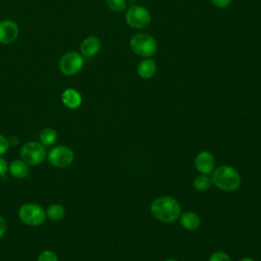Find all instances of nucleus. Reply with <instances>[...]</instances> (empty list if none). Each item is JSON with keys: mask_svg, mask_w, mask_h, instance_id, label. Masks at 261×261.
Here are the masks:
<instances>
[{"mask_svg": "<svg viewBox=\"0 0 261 261\" xmlns=\"http://www.w3.org/2000/svg\"><path fill=\"white\" fill-rule=\"evenodd\" d=\"M74 159L73 151L63 145H58L50 149L47 153V160L48 162L57 168H65L69 166Z\"/></svg>", "mask_w": 261, "mask_h": 261, "instance_id": "nucleus-6", "label": "nucleus"}, {"mask_svg": "<svg viewBox=\"0 0 261 261\" xmlns=\"http://www.w3.org/2000/svg\"><path fill=\"white\" fill-rule=\"evenodd\" d=\"M19 34L18 25L15 21L10 19H5L0 21V43L1 44H11L13 43Z\"/></svg>", "mask_w": 261, "mask_h": 261, "instance_id": "nucleus-9", "label": "nucleus"}, {"mask_svg": "<svg viewBox=\"0 0 261 261\" xmlns=\"http://www.w3.org/2000/svg\"><path fill=\"white\" fill-rule=\"evenodd\" d=\"M6 230H7L6 220H5V218L2 215H0V239L3 238V236L6 232Z\"/></svg>", "mask_w": 261, "mask_h": 261, "instance_id": "nucleus-25", "label": "nucleus"}, {"mask_svg": "<svg viewBox=\"0 0 261 261\" xmlns=\"http://www.w3.org/2000/svg\"><path fill=\"white\" fill-rule=\"evenodd\" d=\"M180 222H181V225L189 230H195L201 224V220H200V217L198 216V214H196L195 212H192V211L185 212L180 216Z\"/></svg>", "mask_w": 261, "mask_h": 261, "instance_id": "nucleus-15", "label": "nucleus"}, {"mask_svg": "<svg viewBox=\"0 0 261 261\" xmlns=\"http://www.w3.org/2000/svg\"><path fill=\"white\" fill-rule=\"evenodd\" d=\"M9 148H10V146H9L8 138H6L2 134H0V155L2 156L3 154H5Z\"/></svg>", "mask_w": 261, "mask_h": 261, "instance_id": "nucleus-22", "label": "nucleus"}, {"mask_svg": "<svg viewBox=\"0 0 261 261\" xmlns=\"http://www.w3.org/2000/svg\"><path fill=\"white\" fill-rule=\"evenodd\" d=\"M157 69L156 62L152 58H145L143 59L138 65V74L142 79H150L152 77Z\"/></svg>", "mask_w": 261, "mask_h": 261, "instance_id": "nucleus-14", "label": "nucleus"}, {"mask_svg": "<svg viewBox=\"0 0 261 261\" xmlns=\"http://www.w3.org/2000/svg\"><path fill=\"white\" fill-rule=\"evenodd\" d=\"M101 49V41L96 36H89L81 43L80 50L83 56L92 57L96 55Z\"/></svg>", "mask_w": 261, "mask_h": 261, "instance_id": "nucleus-11", "label": "nucleus"}, {"mask_svg": "<svg viewBox=\"0 0 261 261\" xmlns=\"http://www.w3.org/2000/svg\"><path fill=\"white\" fill-rule=\"evenodd\" d=\"M8 172V163L6 160L0 155V177H3Z\"/></svg>", "mask_w": 261, "mask_h": 261, "instance_id": "nucleus-23", "label": "nucleus"}, {"mask_svg": "<svg viewBox=\"0 0 261 261\" xmlns=\"http://www.w3.org/2000/svg\"><path fill=\"white\" fill-rule=\"evenodd\" d=\"M84 59L82 54L70 51L62 55L59 62V68L64 75H73L82 69Z\"/></svg>", "mask_w": 261, "mask_h": 261, "instance_id": "nucleus-8", "label": "nucleus"}, {"mask_svg": "<svg viewBox=\"0 0 261 261\" xmlns=\"http://www.w3.org/2000/svg\"><path fill=\"white\" fill-rule=\"evenodd\" d=\"M152 214L163 222H173L180 214V206L171 197L156 198L151 204Z\"/></svg>", "mask_w": 261, "mask_h": 261, "instance_id": "nucleus-1", "label": "nucleus"}, {"mask_svg": "<svg viewBox=\"0 0 261 261\" xmlns=\"http://www.w3.org/2000/svg\"><path fill=\"white\" fill-rule=\"evenodd\" d=\"M209 261H230V258L226 253L218 251L209 257Z\"/></svg>", "mask_w": 261, "mask_h": 261, "instance_id": "nucleus-21", "label": "nucleus"}, {"mask_svg": "<svg viewBox=\"0 0 261 261\" xmlns=\"http://www.w3.org/2000/svg\"><path fill=\"white\" fill-rule=\"evenodd\" d=\"M19 220L28 225L37 227L44 223L46 220L45 209L36 203H24L22 204L17 211Z\"/></svg>", "mask_w": 261, "mask_h": 261, "instance_id": "nucleus-3", "label": "nucleus"}, {"mask_svg": "<svg viewBox=\"0 0 261 261\" xmlns=\"http://www.w3.org/2000/svg\"><path fill=\"white\" fill-rule=\"evenodd\" d=\"M8 142H9V146L10 147H15L18 145L19 143V139L16 136H11L8 138Z\"/></svg>", "mask_w": 261, "mask_h": 261, "instance_id": "nucleus-26", "label": "nucleus"}, {"mask_svg": "<svg viewBox=\"0 0 261 261\" xmlns=\"http://www.w3.org/2000/svg\"><path fill=\"white\" fill-rule=\"evenodd\" d=\"M37 261H59V259L54 251L44 250L38 255Z\"/></svg>", "mask_w": 261, "mask_h": 261, "instance_id": "nucleus-20", "label": "nucleus"}, {"mask_svg": "<svg viewBox=\"0 0 261 261\" xmlns=\"http://www.w3.org/2000/svg\"><path fill=\"white\" fill-rule=\"evenodd\" d=\"M46 147L40 142L29 141L19 150V157L30 166H37L47 158Z\"/></svg>", "mask_w": 261, "mask_h": 261, "instance_id": "nucleus-4", "label": "nucleus"}, {"mask_svg": "<svg viewBox=\"0 0 261 261\" xmlns=\"http://www.w3.org/2000/svg\"><path fill=\"white\" fill-rule=\"evenodd\" d=\"M57 139H58V134L52 127H45L39 134V142L45 147H50L54 145Z\"/></svg>", "mask_w": 261, "mask_h": 261, "instance_id": "nucleus-17", "label": "nucleus"}, {"mask_svg": "<svg viewBox=\"0 0 261 261\" xmlns=\"http://www.w3.org/2000/svg\"><path fill=\"white\" fill-rule=\"evenodd\" d=\"M211 180L216 188L224 192H232L241 185V176L239 172L228 165L217 167L212 174Z\"/></svg>", "mask_w": 261, "mask_h": 261, "instance_id": "nucleus-2", "label": "nucleus"}, {"mask_svg": "<svg viewBox=\"0 0 261 261\" xmlns=\"http://www.w3.org/2000/svg\"><path fill=\"white\" fill-rule=\"evenodd\" d=\"M194 188L199 191V192H204L207 191L208 189L211 188L212 186V180L211 178L207 175V174H203V175H199L195 178L194 182Z\"/></svg>", "mask_w": 261, "mask_h": 261, "instance_id": "nucleus-18", "label": "nucleus"}, {"mask_svg": "<svg viewBox=\"0 0 261 261\" xmlns=\"http://www.w3.org/2000/svg\"><path fill=\"white\" fill-rule=\"evenodd\" d=\"M61 102L63 103L64 106H66L69 109H76L81 106L83 102V98L79 91L72 88H68L62 92Z\"/></svg>", "mask_w": 261, "mask_h": 261, "instance_id": "nucleus-12", "label": "nucleus"}, {"mask_svg": "<svg viewBox=\"0 0 261 261\" xmlns=\"http://www.w3.org/2000/svg\"><path fill=\"white\" fill-rule=\"evenodd\" d=\"M211 2L218 8H225L230 4L231 0H211Z\"/></svg>", "mask_w": 261, "mask_h": 261, "instance_id": "nucleus-24", "label": "nucleus"}, {"mask_svg": "<svg viewBox=\"0 0 261 261\" xmlns=\"http://www.w3.org/2000/svg\"><path fill=\"white\" fill-rule=\"evenodd\" d=\"M164 261H176V260H174V259H166Z\"/></svg>", "mask_w": 261, "mask_h": 261, "instance_id": "nucleus-28", "label": "nucleus"}, {"mask_svg": "<svg viewBox=\"0 0 261 261\" xmlns=\"http://www.w3.org/2000/svg\"><path fill=\"white\" fill-rule=\"evenodd\" d=\"M195 166L202 174H209L215 167V160L212 154L207 151H202L196 156Z\"/></svg>", "mask_w": 261, "mask_h": 261, "instance_id": "nucleus-10", "label": "nucleus"}, {"mask_svg": "<svg viewBox=\"0 0 261 261\" xmlns=\"http://www.w3.org/2000/svg\"><path fill=\"white\" fill-rule=\"evenodd\" d=\"M8 172L12 177L21 179L29 175L30 165L21 159H15L8 164Z\"/></svg>", "mask_w": 261, "mask_h": 261, "instance_id": "nucleus-13", "label": "nucleus"}, {"mask_svg": "<svg viewBox=\"0 0 261 261\" xmlns=\"http://www.w3.org/2000/svg\"><path fill=\"white\" fill-rule=\"evenodd\" d=\"M125 21L133 29H144L150 23L151 14L147 8L140 5H133L126 10Z\"/></svg>", "mask_w": 261, "mask_h": 261, "instance_id": "nucleus-7", "label": "nucleus"}, {"mask_svg": "<svg viewBox=\"0 0 261 261\" xmlns=\"http://www.w3.org/2000/svg\"><path fill=\"white\" fill-rule=\"evenodd\" d=\"M240 261H255V260H254V259H252V258L246 257V258H243V259H241Z\"/></svg>", "mask_w": 261, "mask_h": 261, "instance_id": "nucleus-27", "label": "nucleus"}, {"mask_svg": "<svg viewBox=\"0 0 261 261\" xmlns=\"http://www.w3.org/2000/svg\"><path fill=\"white\" fill-rule=\"evenodd\" d=\"M106 4L109 9L120 12L126 8V1L125 0H106Z\"/></svg>", "mask_w": 261, "mask_h": 261, "instance_id": "nucleus-19", "label": "nucleus"}, {"mask_svg": "<svg viewBox=\"0 0 261 261\" xmlns=\"http://www.w3.org/2000/svg\"><path fill=\"white\" fill-rule=\"evenodd\" d=\"M46 218L52 220V221H59L64 218L65 216V208L63 205L54 203L49 205L46 209Z\"/></svg>", "mask_w": 261, "mask_h": 261, "instance_id": "nucleus-16", "label": "nucleus"}, {"mask_svg": "<svg viewBox=\"0 0 261 261\" xmlns=\"http://www.w3.org/2000/svg\"><path fill=\"white\" fill-rule=\"evenodd\" d=\"M132 51L141 57H151L157 51V42L149 34H136L129 41Z\"/></svg>", "mask_w": 261, "mask_h": 261, "instance_id": "nucleus-5", "label": "nucleus"}]
</instances>
